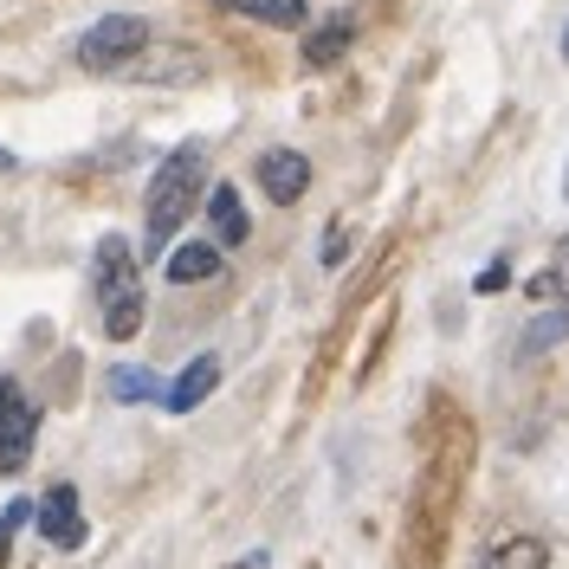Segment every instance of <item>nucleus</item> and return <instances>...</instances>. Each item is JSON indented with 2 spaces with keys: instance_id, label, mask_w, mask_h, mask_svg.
<instances>
[{
  "instance_id": "obj_22",
  "label": "nucleus",
  "mask_w": 569,
  "mask_h": 569,
  "mask_svg": "<svg viewBox=\"0 0 569 569\" xmlns=\"http://www.w3.org/2000/svg\"><path fill=\"white\" fill-rule=\"evenodd\" d=\"M563 194H569V176H563Z\"/></svg>"
},
{
  "instance_id": "obj_6",
  "label": "nucleus",
  "mask_w": 569,
  "mask_h": 569,
  "mask_svg": "<svg viewBox=\"0 0 569 569\" xmlns=\"http://www.w3.org/2000/svg\"><path fill=\"white\" fill-rule=\"evenodd\" d=\"M259 188L272 194V208L305 201V188H311V156H298V149H266V156H259Z\"/></svg>"
},
{
  "instance_id": "obj_2",
  "label": "nucleus",
  "mask_w": 569,
  "mask_h": 569,
  "mask_svg": "<svg viewBox=\"0 0 569 569\" xmlns=\"http://www.w3.org/2000/svg\"><path fill=\"white\" fill-rule=\"evenodd\" d=\"M98 323H104L110 343H130L142 330V272L123 233L98 240Z\"/></svg>"
},
{
  "instance_id": "obj_11",
  "label": "nucleus",
  "mask_w": 569,
  "mask_h": 569,
  "mask_svg": "<svg viewBox=\"0 0 569 569\" xmlns=\"http://www.w3.org/2000/svg\"><path fill=\"white\" fill-rule=\"evenodd\" d=\"M350 46H356V20H350V13H330L318 33H305V66H318V71L337 66Z\"/></svg>"
},
{
  "instance_id": "obj_17",
  "label": "nucleus",
  "mask_w": 569,
  "mask_h": 569,
  "mask_svg": "<svg viewBox=\"0 0 569 569\" xmlns=\"http://www.w3.org/2000/svg\"><path fill=\"white\" fill-rule=\"evenodd\" d=\"M343 252H350V233H343V227H337V233H330V240H323V266H343Z\"/></svg>"
},
{
  "instance_id": "obj_14",
  "label": "nucleus",
  "mask_w": 569,
  "mask_h": 569,
  "mask_svg": "<svg viewBox=\"0 0 569 569\" xmlns=\"http://www.w3.org/2000/svg\"><path fill=\"white\" fill-rule=\"evenodd\" d=\"M162 382L149 369H110V401H156Z\"/></svg>"
},
{
  "instance_id": "obj_20",
  "label": "nucleus",
  "mask_w": 569,
  "mask_h": 569,
  "mask_svg": "<svg viewBox=\"0 0 569 569\" xmlns=\"http://www.w3.org/2000/svg\"><path fill=\"white\" fill-rule=\"evenodd\" d=\"M0 169H13V156H7V149H0Z\"/></svg>"
},
{
  "instance_id": "obj_16",
  "label": "nucleus",
  "mask_w": 569,
  "mask_h": 569,
  "mask_svg": "<svg viewBox=\"0 0 569 569\" xmlns=\"http://www.w3.org/2000/svg\"><path fill=\"white\" fill-rule=\"evenodd\" d=\"M33 498H13V505H0V569H7V550H13V537H20V525H33Z\"/></svg>"
},
{
  "instance_id": "obj_13",
  "label": "nucleus",
  "mask_w": 569,
  "mask_h": 569,
  "mask_svg": "<svg viewBox=\"0 0 569 569\" xmlns=\"http://www.w3.org/2000/svg\"><path fill=\"white\" fill-rule=\"evenodd\" d=\"M486 569H550V543L531 537V531L498 537L492 550H486Z\"/></svg>"
},
{
  "instance_id": "obj_10",
  "label": "nucleus",
  "mask_w": 569,
  "mask_h": 569,
  "mask_svg": "<svg viewBox=\"0 0 569 569\" xmlns=\"http://www.w3.org/2000/svg\"><path fill=\"white\" fill-rule=\"evenodd\" d=\"M208 220H213V233H220V247H247L252 220H247V208H240V188H233V181H220L208 194Z\"/></svg>"
},
{
  "instance_id": "obj_1",
  "label": "nucleus",
  "mask_w": 569,
  "mask_h": 569,
  "mask_svg": "<svg viewBox=\"0 0 569 569\" xmlns=\"http://www.w3.org/2000/svg\"><path fill=\"white\" fill-rule=\"evenodd\" d=\"M201 188H208V142H181L176 156H162V169L149 176V194H142V247H149V259L169 252L181 220L201 201Z\"/></svg>"
},
{
  "instance_id": "obj_3",
  "label": "nucleus",
  "mask_w": 569,
  "mask_h": 569,
  "mask_svg": "<svg viewBox=\"0 0 569 569\" xmlns=\"http://www.w3.org/2000/svg\"><path fill=\"white\" fill-rule=\"evenodd\" d=\"M149 52V20L142 13H104L98 27L78 33V66L84 71H130Z\"/></svg>"
},
{
  "instance_id": "obj_12",
  "label": "nucleus",
  "mask_w": 569,
  "mask_h": 569,
  "mask_svg": "<svg viewBox=\"0 0 569 569\" xmlns=\"http://www.w3.org/2000/svg\"><path fill=\"white\" fill-rule=\"evenodd\" d=\"M240 20H259V27H305L311 20V0H213Z\"/></svg>"
},
{
  "instance_id": "obj_4",
  "label": "nucleus",
  "mask_w": 569,
  "mask_h": 569,
  "mask_svg": "<svg viewBox=\"0 0 569 569\" xmlns=\"http://www.w3.org/2000/svg\"><path fill=\"white\" fill-rule=\"evenodd\" d=\"M39 447V401L13 376H0V472H27Z\"/></svg>"
},
{
  "instance_id": "obj_21",
  "label": "nucleus",
  "mask_w": 569,
  "mask_h": 569,
  "mask_svg": "<svg viewBox=\"0 0 569 569\" xmlns=\"http://www.w3.org/2000/svg\"><path fill=\"white\" fill-rule=\"evenodd\" d=\"M563 59H569V33H563Z\"/></svg>"
},
{
  "instance_id": "obj_9",
  "label": "nucleus",
  "mask_w": 569,
  "mask_h": 569,
  "mask_svg": "<svg viewBox=\"0 0 569 569\" xmlns=\"http://www.w3.org/2000/svg\"><path fill=\"white\" fill-rule=\"evenodd\" d=\"M557 343H569V298H557L550 311H537V318L525 323V337H518V356H525V362H537V356L557 350Z\"/></svg>"
},
{
  "instance_id": "obj_15",
  "label": "nucleus",
  "mask_w": 569,
  "mask_h": 569,
  "mask_svg": "<svg viewBox=\"0 0 569 569\" xmlns=\"http://www.w3.org/2000/svg\"><path fill=\"white\" fill-rule=\"evenodd\" d=\"M531 298H569V240L557 247V259L531 279Z\"/></svg>"
},
{
  "instance_id": "obj_19",
  "label": "nucleus",
  "mask_w": 569,
  "mask_h": 569,
  "mask_svg": "<svg viewBox=\"0 0 569 569\" xmlns=\"http://www.w3.org/2000/svg\"><path fill=\"white\" fill-rule=\"evenodd\" d=\"M233 569H266V557H240V563H233Z\"/></svg>"
},
{
  "instance_id": "obj_8",
  "label": "nucleus",
  "mask_w": 569,
  "mask_h": 569,
  "mask_svg": "<svg viewBox=\"0 0 569 569\" xmlns=\"http://www.w3.org/2000/svg\"><path fill=\"white\" fill-rule=\"evenodd\" d=\"M162 279L169 284H201V279H220V240H188L162 259Z\"/></svg>"
},
{
  "instance_id": "obj_5",
  "label": "nucleus",
  "mask_w": 569,
  "mask_h": 569,
  "mask_svg": "<svg viewBox=\"0 0 569 569\" xmlns=\"http://www.w3.org/2000/svg\"><path fill=\"white\" fill-rule=\"evenodd\" d=\"M33 525H39V537L52 543V550H84V511H78V486L71 479H59L52 492L39 498V511H33Z\"/></svg>"
},
{
  "instance_id": "obj_18",
  "label": "nucleus",
  "mask_w": 569,
  "mask_h": 569,
  "mask_svg": "<svg viewBox=\"0 0 569 569\" xmlns=\"http://www.w3.org/2000/svg\"><path fill=\"white\" fill-rule=\"evenodd\" d=\"M505 284H511V266H486L479 272V291H505Z\"/></svg>"
},
{
  "instance_id": "obj_7",
  "label": "nucleus",
  "mask_w": 569,
  "mask_h": 569,
  "mask_svg": "<svg viewBox=\"0 0 569 569\" xmlns=\"http://www.w3.org/2000/svg\"><path fill=\"white\" fill-rule=\"evenodd\" d=\"M213 389H220V356L201 350V356H188V362H181V376L162 389V408H169V415H194Z\"/></svg>"
}]
</instances>
